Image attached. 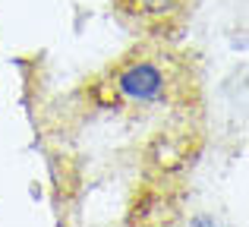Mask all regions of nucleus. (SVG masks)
Returning <instances> with one entry per match:
<instances>
[{
    "mask_svg": "<svg viewBox=\"0 0 249 227\" xmlns=\"http://www.w3.org/2000/svg\"><path fill=\"white\" fill-rule=\"evenodd\" d=\"M129 6V13L136 16H145V19H164L170 13L180 10L183 0H123Z\"/></svg>",
    "mask_w": 249,
    "mask_h": 227,
    "instance_id": "f03ea898",
    "label": "nucleus"
},
{
    "mask_svg": "<svg viewBox=\"0 0 249 227\" xmlns=\"http://www.w3.org/2000/svg\"><path fill=\"white\" fill-rule=\"evenodd\" d=\"M117 88H120V95H126L129 101L152 105V101L164 98L167 79H164V73H161V67H155V63H129L120 73V79H117Z\"/></svg>",
    "mask_w": 249,
    "mask_h": 227,
    "instance_id": "f257e3e1",
    "label": "nucleus"
}]
</instances>
